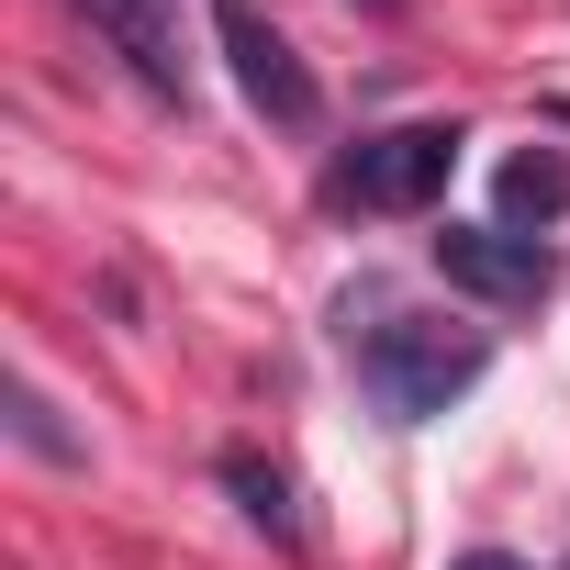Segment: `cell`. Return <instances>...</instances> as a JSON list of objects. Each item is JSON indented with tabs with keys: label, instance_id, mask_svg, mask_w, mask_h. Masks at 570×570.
Returning a JSON list of instances; mask_svg holds the SVG:
<instances>
[{
	"label": "cell",
	"instance_id": "obj_1",
	"mask_svg": "<svg viewBox=\"0 0 570 570\" xmlns=\"http://www.w3.org/2000/svg\"><path fill=\"white\" fill-rule=\"evenodd\" d=\"M358 347V392L392 414V425H436L481 370H492V336H470V325H425V314H381L370 336H347Z\"/></svg>",
	"mask_w": 570,
	"mask_h": 570
},
{
	"label": "cell",
	"instance_id": "obj_2",
	"mask_svg": "<svg viewBox=\"0 0 570 570\" xmlns=\"http://www.w3.org/2000/svg\"><path fill=\"white\" fill-rule=\"evenodd\" d=\"M448 179H459V124H392L336 157L347 213H425V202H448Z\"/></svg>",
	"mask_w": 570,
	"mask_h": 570
},
{
	"label": "cell",
	"instance_id": "obj_3",
	"mask_svg": "<svg viewBox=\"0 0 570 570\" xmlns=\"http://www.w3.org/2000/svg\"><path fill=\"white\" fill-rule=\"evenodd\" d=\"M213 46H224V68H235V90L279 124V135H314L325 124V90H314V68L292 57V35L279 23H257V0H213Z\"/></svg>",
	"mask_w": 570,
	"mask_h": 570
},
{
	"label": "cell",
	"instance_id": "obj_4",
	"mask_svg": "<svg viewBox=\"0 0 570 570\" xmlns=\"http://www.w3.org/2000/svg\"><path fill=\"white\" fill-rule=\"evenodd\" d=\"M425 257H436V279H448V292L503 303V314L548 292V246H537V235H514V224H448Z\"/></svg>",
	"mask_w": 570,
	"mask_h": 570
},
{
	"label": "cell",
	"instance_id": "obj_5",
	"mask_svg": "<svg viewBox=\"0 0 570 570\" xmlns=\"http://www.w3.org/2000/svg\"><path fill=\"white\" fill-rule=\"evenodd\" d=\"M68 12L135 68V90L146 101H168V112H190V57H179V12L168 0H68Z\"/></svg>",
	"mask_w": 570,
	"mask_h": 570
},
{
	"label": "cell",
	"instance_id": "obj_6",
	"mask_svg": "<svg viewBox=\"0 0 570 570\" xmlns=\"http://www.w3.org/2000/svg\"><path fill=\"white\" fill-rule=\"evenodd\" d=\"M224 492L246 503V525H257L268 548H292V559H303V503H292V470H268L257 448H224Z\"/></svg>",
	"mask_w": 570,
	"mask_h": 570
},
{
	"label": "cell",
	"instance_id": "obj_7",
	"mask_svg": "<svg viewBox=\"0 0 570 570\" xmlns=\"http://www.w3.org/2000/svg\"><path fill=\"white\" fill-rule=\"evenodd\" d=\"M503 224L514 235H537V224H559L570 213V157H548V146H525V157H503Z\"/></svg>",
	"mask_w": 570,
	"mask_h": 570
},
{
	"label": "cell",
	"instance_id": "obj_8",
	"mask_svg": "<svg viewBox=\"0 0 570 570\" xmlns=\"http://www.w3.org/2000/svg\"><path fill=\"white\" fill-rule=\"evenodd\" d=\"M12 436H23V448H35V459H57V470H79V436H68V425H57V403H46V392H35V381H23V392H12Z\"/></svg>",
	"mask_w": 570,
	"mask_h": 570
},
{
	"label": "cell",
	"instance_id": "obj_9",
	"mask_svg": "<svg viewBox=\"0 0 570 570\" xmlns=\"http://www.w3.org/2000/svg\"><path fill=\"white\" fill-rule=\"evenodd\" d=\"M448 570H525V559H503V548H470V559H448Z\"/></svg>",
	"mask_w": 570,
	"mask_h": 570
},
{
	"label": "cell",
	"instance_id": "obj_10",
	"mask_svg": "<svg viewBox=\"0 0 570 570\" xmlns=\"http://www.w3.org/2000/svg\"><path fill=\"white\" fill-rule=\"evenodd\" d=\"M370 12H392V0H370Z\"/></svg>",
	"mask_w": 570,
	"mask_h": 570
},
{
	"label": "cell",
	"instance_id": "obj_11",
	"mask_svg": "<svg viewBox=\"0 0 570 570\" xmlns=\"http://www.w3.org/2000/svg\"><path fill=\"white\" fill-rule=\"evenodd\" d=\"M559 570H570V559H559Z\"/></svg>",
	"mask_w": 570,
	"mask_h": 570
}]
</instances>
